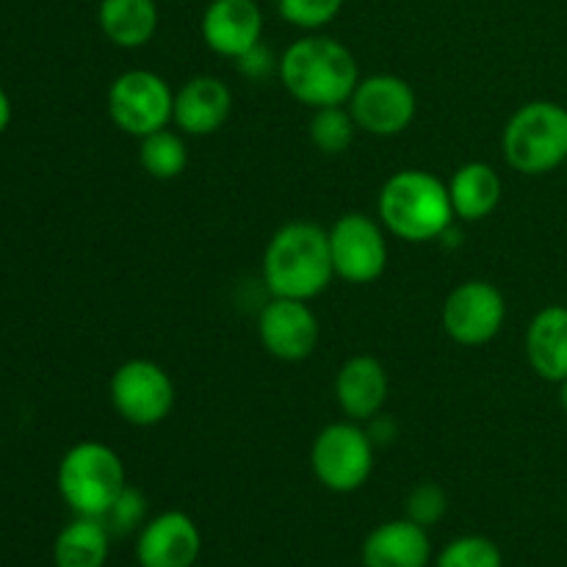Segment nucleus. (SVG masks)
<instances>
[{
	"mask_svg": "<svg viewBox=\"0 0 567 567\" xmlns=\"http://www.w3.org/2000/svg\"><path fill=\"white\" fill-rule=\"evenodd\" d=\"M277 78L297 103L316 111L347 105L360 81V70L347 44L324 33H308L280 55Z\"/></svg>",
	"mask_w": 567,
	"mask_h": 567,
	"instance_id": "nucleus-1",
	"label": "nucleus"
},
{
	"mask_svg": "<svg viewBox=\"0 0 567 567\" xmlns=\"http://www.w3.org/2000/svg\"><path fill=\"white\" fill-rule=\"evenodd\" d=\"M264 282L271 297H321L336 277L330 258V236L313 221H288L277 227L264 249Z\"/></svg>",
	"mask_w": 567,
	"mask_h": 567,
	"instance_id": "nucleus-2",
	"label": "nucleus"
},
{
	"mask_svg": "<svg viewBox=\"0 0 567 567\" xmlns=\"http://www.w3.org/2000/svg\"><path fill=\"white\" fill-rule=\"evenodd\" d=\"M377 216L391 236L408 244L443 238L457 219L449 197V183L426 169L393 172L380 188Z\"/></svg>",
	"mask_w": 567,
	"mask_h": 567,
	"instance_id": "nucleus-3",
	"label": "nucleus"
},
{
	"mask_svg": "<svg viewBox=\"0 0 567 567\" xmlns=\"http://www.w3.org/2000/svg\"><path fill=\"white\" fill-rule=\"evenodd\" d=\"M59 496L72 515L103 518L127 487V471L120 454L100 441H81L70 446L55 471Z\"/></svg>",
	"mask_w": 567,
	"mask_h": 567,
	"instance_id": "nucleus-4",
	"label": "nucleus"
},
{
	"mask_svg": "<svg viewBox=\"0 0 567 567\" xmlns=\"http://www.w3.org/2000/svg\"><path fill=\"white\" fill-rule=\"evenodd\" d=\"M502 153L520 175H548L567 164V109L554 100H532L507 120Z\"/></svg>",
	"mask_w": 567,
	"mask_h": 567,
	"instance_id": "nucleus-5",
	"label": "nucleus"
},
{
	"mask_svg": "<svg viewBox=\"0 0 567 567\" xmlns=\"http://www.w3.org/2000/svg\"><path fill=\"white\" fill-rule=\"evenodd\" d=\"M374 446L358 421L327 424L310 446V471L330 493H354L374 474Z\"/></svg>",
	"mask_w": 567,
	"mask_h": 567,
	"instance_id": "nucleus-6",
	"label": "nucleus"
},
{
	"mask_svg": "<svg viewBox=\"0 0 567 567\" xmlns=\"http://www.w3.org/2000/svg\"><path fill=\"white\" fill-rule=\"evenodd\" d=\"M105 109L122 133L144 138L172 125L175 92L158 72L127 70L111 81Z\"/></svg>",
	"mask_w": 567,
	"mask_h": 567,
	"instance_id": "nucleus-7",
	"label": "nucleus"
},
{
	"mask_svg": "<svg viewBox=\"0 0 567 567\" xmlns=\"http://www.w3.org/2000/svg\"><path fill=\"white\" fill-rule=\"evenodd\" d=\"M114 413L133 426H158L175 410V380L164 365L133 358L116 365L109 380Z\"/></svg>",
	"mask_w": 567,
	"mask_h": 567,
	"instance_id": "nucleus-8",
	"label": "nucleus"
},
{
	"mask_svg": "<svg viewBox=\"0 0 567 567\" xmlns=\"http://www.w3.org/2000/svg\"><path fill=\"white\" fill-rule=\"evenodd\" d=\"M382 221L363 210L338 216L327 230L330 236V258L336 277L352 286H369L382 277L388 266V238Z\"/></svg>",
	"mask_w": 567,
	"mask_h": 567,
	"instance_id": "nucleus-9",
	"label": "nucleus"
},
{
	"mask_svg": "<svg viewBox=\"0 0 567 567\" xmlns=\"http://www.w3.org/2000/svg\"><path fill=\"white\" fill-rule=\"evenodd\" d=\"M347 109L352 111L358 131L369 133V136L391 138L408 131L410 122L415 120L419 97L404 78L391 75V72H377V75L360 78Z\"/></svg>",
	"mask_w": 567,
	"mask_h": 567,
	"instance_id": "nucleus-10",
	"label": "nucleus"
},
{
	"mask_svg": "<svg viewBox=\"0 0 567 567\" xmlns=\"http://www.w3.org/2000/svg\"><path fill=\"white\" fill-rule=\"evenodd\" d=\"M507 319L504 293L487 280H465L446 297L441 324L460 347H485L502 332Z\"/></svg>",
	"mask_w": 567,
	"mask_h": 567,
	"instance_id": "nucleus-11",
	"label": "nucleus"
},
{
	"mask_svg": "<svg viewBox=\"0 0 567 567\" xmlns=\"http://www.w3.org/2000/svg\"><path fill=\"white\" fill-rule=\"evenodd\" d=\"M258 338L271 358L302 363L319 343V319L302 299L271 297L258 313Z\"/></svg>",
	"mask_w": 567,
	"mask_h": 567,
	"instance_id": "nucleus-12",
	"label": "nucleus"
},
{
	"mask_svg": "<svg viewBox=\"0 0 567 567\" xmlns=\"http://www.w3.org/2000/svg\"><path fill=\"white\" fill-rule=\"evenodd\" d=\"M203 554V532L192 515L166 509L153 515L136 535L138 567H194Z\"/></svg>",
	"mask_w": 567,
	"mask_h": 567,
	"instance_id": "nucleus-13",
	"label": "nucleus"
},
{
	"mask_svg": "<svg viewBox=\"0 0 567 567\" xmlns=\"http://www.w3.org/2000/svg\"><path fill=\"white\" fill-rule=\"evenodd\" d=\"M199 31L210 53L236 61L264 39V11L255 0H210Z\"/></svg>",
	"mask_w": 567,
	"mask_h": 567,
	"instance_id": "nucleus-14",
	"label": "nucleus"
},
{
	"mask_svg": "<svg viewBox=\"0 0 567 567\" xmlns=\"http://www.w3.org/2000/svg\"><path fill=\"white\" fill-rule=\"evenodd\" d=\"M233 111V92L216 75L188 78L175 92L172 125L183 136H210L221 131Z\"/></svg>",
	"mask_w": 567,
	"mask_h": 567,
	"instance_id": "nucleus-15",
	"label": "nucleus"
},
{
	"mask_svg": "<svg viewBox=\"0 0 567 567\" xmlns=\"http://www.w3.org/2000/svg\"><path fill=\"white\" fill-rule=\"evenodd\" d=\"M360 563L363 567H426L432 563L430 529L410 518L385 520L365 535Z\"/></svg>",
	"mask_w": 567,
	"mask_h": 567,
	"instance_id": "nucleus-16",
	"label": "nucleus"
},
{
	"mask_svg": "<svg viewBox=\"0 0 567 567\" xmlns=\"http://www.w3.org/2000/svg\"><path fill=\"white\" fill-rule=\"evenodd\" d=\"M391 391L385 365L371 354H354L338 369L336 402L349 421H371L382 413Z\"/></svg>",
	"mask_w": 567,
	"mask_h": 567,
	"instance_id": "nucleus-17",
	"label": "nucleus"
},
{
	"mask_svg": "<svg viewBox=\"0 0 567 567\" xmlns=\"http://www.w3.org/2000/svg\"><path fill=\"white\" fill-rule=\"evenodd\" d=\"M524 349L540 380L557 385L567 380V305H546L532 316Z\"/></svg>",
	"mask_w": 567,
	"mask_h": 567,
	"instance_id": "nucleus-18",
	"label": "nucleus"
},
{
	"mask_svg": "<svg viewBox=\"0 0 567 567\" xmlns=\"http://www.w3.org/2000/svg\"><path fill=\"white\" fill-rule=\"evenodd\" d=\"M504 183L498 172L485 161H468L457 166L449 181L454 216L463 221H482L502 205Z\"/></svg>",
	"mask_w": 567,
	"mask_h": 567,
	"instance_id": "nucleus-19",
	"label": "nucleus"
},
{
	"mask_svg": "<svg viewBox=\"0 0 567 567\" xmlns=\"http://www.w3.org/2000/svg\"><path fill=\"white\" fill-rule=\"evenodd\" d=\"M158 22L155 0H100L97 6L100 31L122 50H138L153 42Z\"/></svg>",
	"mask_w": 567,
	"mask_h": 567,
	"instance_id": "nucleus-20",
	"label": "nucleus"
},
{
	"mask_svg": "<svg viewBox=\"0 0 567 567\" xmlns=\"http://www.w3.org/2000/svg\"><path fill=\"white\" fill-rule=\"evenodd\" d=\"M111 554V532L100 518L75 515L55 535L53 565L55 567H105Z\"/></svg>",
	"mask_w": 567,
	"mask_h": 567,
	"instance_id": "nucleus-21",
	"label": "nucleus"
},
{
	"mask_svg": "<svg viewBox=\"0 0 567 567\" xmlns=\"http://www.w3.org/2000/svg\"><path fill=\"white\" fill-rule=\"evenodd\" d=\"M138 164L155 181H175L188 166V147L181 131H155L138 138Z\"/></svg>",
	"mask_w": 567,
	"mask_h": 567,
	"instance_id": "nucleus-22",
	"label": "nucleus"
},
{
	"mask_svg": "<svg viewBox=\"0 0 567 567\" xmlns=\"http://www.w3.org/2000/svg\"><path fill=\"white\" fill-rule=\"evenodd\" d=\"M310 142L316 150L324 155H341L352 147L354 136H358V125L352 120V111L347 105H327V109H316L310 116Z\"/></svg>",
	"mask_w": 567,
	"mask_h": 567,
	"instance_id": "nucleus-23",
	"label": "nucleus"
},
{
	"mask_svg": "<svg viewBox=\"0 0 567 567\" xmlns=\"http://www.w3.org/2000/svg\"><path fill=\"white\" fill-rule=\"evenodd\" d=\"M435 567H504V554L491 537L463 535L441 548Z\"/></svg>",
	"mask_w": 567,
	"mask_h": 567,
	"instance_id": "nucleus-24",
	"label": "nucleus"
},
{
	"mask_svg": "<svg viewBox=\"0 0 567 567\" xmlns=\"http://www.w3.org/2000/svg\"><path fill=\"white\" fill-rule=\"evenodd\" d=\"M105 524V529L111 532V537H131L142 532V526L147 524V498L138 487L127 485L125 491L116 496V502L111 504L109 513L100 518Z\"/></svg>",
	"mask_w": 567,
	"mask_h": 567,
	"instance_id": "nucleus-25",
	"label": "nucleus"
},
{
	"mask_svg": "<svg viewBox=\"0 0 567 567\" xmlns=\"http://www.w3.org/2000/svg\"><path fill=\"white\" fill-rule=\"evenodd\" d=\"M347 0H277V11L288 25L316 33L341 14Z\"/></svg>",
	"mask_w": 567,
	"mask_h": 567,
	"instance_id": "nucleus-26",
	"label": "nucleus"
},
{
	"mask_svg": "<svg viewBox=\"0 0 567 567\" xmlns=\"http://www.w3.org/2000/svg\"><path fill=\"white\" fill-rule=\"evenodd\" d=\"M449 498L446 491L435 482H421L413 491L408 493V502H404V518H410L413 524L432 529V526L441 524L446 518Z\"/></svg>",
	"mask_w": 567,
	"mask_h": 567,
	"instance_id": "nucleus-27",
	"label": "nucleus"
},
{
	"mask_svg": "<svg viewBox=\"0 0 567 567\" xmlns=\"http://www.w3.org/2000/svg\"><path fill=\"white\" fill-rule=\"evenodd\" d=\"M236 66L244 78H249V81H264V78L277 75L280 59H277L264 42H258L252 50H247L241 59H236Z\"/></svg>",
	"mask_w": 567,
	"mask_h": 567,
	"instance_id": "nucleus-28",
	"label": "nucleus"
},
{
	"mask_svg": "<svg viewBox=\"0 0 567 567\" xmlns=\"http://www.w3.org/2000/svg\"><path fill=\"white\" fill-rule=\"evenodd\" d=\"M11 125V100L6 94V89L0 86V133H6V127Z\"/></svg>",
	"mask_w": 567,
	"mask_h": 567,
	"instance_id": "nucleus-29",
	"label": "nucleus"
},
{
	"mask_svg": "<svg viewBox=\"0 0 567 567\" xmlns=\"http://www.w3.org/2000/svg\"><path fill=\"white\" fill-rule=\"evenodd\" d=\"M559 404H563V410L567 415V380L559 382Z\"/></svg>",
	"mask_w": 567,
	"mask_h": 567,
	"instance_id": "nucleus-30",
	"label": "nucleus"
}]
</instances>
